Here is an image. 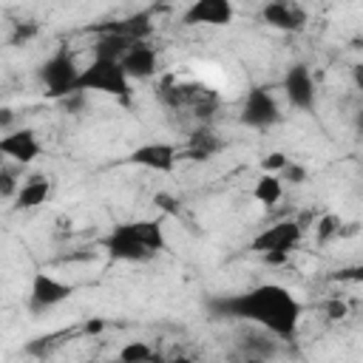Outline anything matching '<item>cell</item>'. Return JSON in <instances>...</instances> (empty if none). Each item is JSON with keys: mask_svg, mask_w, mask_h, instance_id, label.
<instances>
[{"mask_svg": "<svg viewBox=\"0 0 363 363\" xmlns=\"http://www.w3.org/2000/svg\"><path fill=\"white\" fill-rule=\"evenodd\" d=\"M207 309L216 318H230L258 326L275 335L278 340H295L303 315L301 301L292 295V289L281 284H255L233 295H216L210 298Z\"/></svg>", "mask_w": 363, "mask_h": 363, "instance_id": "6da1fadb", "label": "cell"}, {"mask_svg": "<svg viewBox=\"0 0 363 363\" xmlns=\"http://www.w3.org/2000/svg\"><path fill=\"white\" fill-rule=\"evenodd\" d=\"M102 250H105L113 261L145 264V261L156 258L162 250H167V235H164L162 224L153 221V218L125 221V224H116V227L102 238Z\"/></svg>", "mask_w": 363, "mask_h": 363, "instance_id": "7a4b0ae2", "label": "cell"}, {"mask_svg": "<svg viewBox=\"0 0 363 363\" xmlns=\"http://www.w3.org/2000/svg\"><path fill=\"white\" fill-rule=\"evenodd\" d=\"M79 74H82V68L77 65V57L68 45H60L37 68L40 85L45 88L48 96H57V99H68V96L79 94Z\"/></svg>", "mask_w": 363, "mask_h": 363, "instance_id": "3957f363", "label": "cell"}, {"mask_svg": "<svg viewBox=\"0 0 363 363\" xmlns=\"http://www.w3.org/2000/svg\"><path fill=\"white\" fill-rule=\"evenodd\" d=\"M79 94H105L122 102L130 99V77L125 74L122 62L113 60H91L79 74Z\"/></svg>", "mask_w": 363, "mask_h": 363, "instance_id": "277c9868", "label": "cell"}, {"mask_svg": "<svg viewBox=\"0 0 363 363\" xmlns=\"http://www.w3.org/2000/svg\"><path fill=\"white\" fill-rule=\"evenodd\" d=\"M301 235H303V227L298 221H275L269 227H264L252 241H250V250L258 252L267 264H284L286 255L301 244Z\"/></svg>", "mask_w": 363, "mask_h": 363, "instance_id": "5b68a950", "label": "cell"}, {"mask_svg": "<svg viewBox=\"0 0 363 363\" xmlns=\"http://www.w3.org/2000/svg\"><path fill=\"white\" fill-rule=\"evenodd\" d=\"M238 122L252 130H267L281 122V102L267 85H255L244 94L238 108Z\"/></svg>", "mask_w": 363, "mask_h": 363, "instance_id": "8992f818", "label": "cell"}, {"mask_svg": "<svg viewBox=\"0 0 363 363\" xmlns=\"http://www.w3.org/2000/svg\"><path fill=\"white\" fill-rule=\"evenodd\" d=\"M281 91H284V99H286L289 108L303 111V113L315 111L318 91H315V77H312L309 65H303V62L289 65L286 74H284V79H281Z\"/></svg>", "mask_w": 363, "mask_h": 363, "instance_id": "52a82bcc", "label": "cell"}, {"mask_svg": "<svg viewBox=\"0 0 363 363\" xmlns=\"http://www.w3.org/2000/svg\"><path fill=\"white\" fill-rule=\"evenodd\" d=\"M74 295V286L48 275V272H34L31 286H28V312L31 315H43L51 312L54 306H60L62 301H68Z\"/></svg>", "mask_w": 363, "mask_h": 363, "instance_id": "ba28073f", "label": "cell"}, {"mask_svg": "<svg viewBox=\"0 0 363 363\" xmlns=\"http://www.w3.org/2000/svg\"><path fill=\"white\" fill-rule=\"evenodd\" d=\"M233 346H235V354L244 363H267L278 354V337L258 329V326H250V323L235 332Z\"/></svg>", "mask_w": 363, "mask_h": 363, "instance_id": "9c48e42d", "label": "cell"}, {"mask_svg": "<svg viewBox=\"0 0 363 363\" xmlns=\"http://www.w3.org/2000/svg\"><path fill=\"white\" fill-rule=\"evenodd\" d=\"M235 17V6L230 0H196L184 9V26H230Z\"/></svg>", "mask_w": 363, "mask_h": 363, "instance_id": "30bf717a", "label": "cell"}, {"mask_svg": "<svg viewBox=\"0 0 363 363\" xmlns=\"http://www.w3.org/2000/svg\"><path fill=\"white\" fill-rule=\"evenodd\" d=\"M0 153H3L9 162L31 164V162L43 153V145H40V139H37V130H31V128H17V130L3 133V139H0Z\"/></svg>", "mask_w": 363, "mask_h": 363, "instance_id": "8fae6325", "label": "cell"}, {"mask_svg": "<svg viewBox=\"0 0 363 363\" xmlns=\"http://www.w3.org/2000/svg\"><path fill=\"white\" fill-rule=\"evenodd\" d=\"M128 159H130L133 164L145 167V170L170 173V170L176 167V162H179V150H176V145H170V142H145V145H139L136 150H130Z\"/></svg>", "mask_w": 363, "mask_h": 363, "instance_id": "7c38bea8", "label": "cell"}, {"mask_svg": "<svg viewBox=\"0 0 363 363\" xmlns=\"http://www.w3.org/2000/svg\"><path fill=\"white\" fill-rule=\"evenodd\" d=\"M261 20L278 31H303L306 26V9L298 3H284V0H272L261 9Z\"/></svg>", "mask_w": 363, "mask_h": 363, "instance_id": "4fadbf2b", "label": "cell"}, {"mask_svg": "<svg viewBox=\"0 0 363 363\" xmlns=\"http://www.w3.org/2000/svg\"><path fill=\"white\" fill-rule=\"evenodd\" d=\"M122 68H125V74L130 77V82H133V79H136V82L150 79V77L159 71V54H156V48H153L147 40L133 43L130 51L122 57Z\"/></svg>", "mask_w": 363, "mask_h": 363, "instance_id": "5bb4252c", "label": "cell"}, {"mask_svg": "<svg viewBox=\"0 0 363 363\" xmlns=\"http://www.w3.org/2000/svg\"><path fill=\"white\" fill-rule=\"evenodd\" d=\"M51 196V182L45 176H31L20 184L17 196H14V207L17 210H34L40 204H45Z\"/></svg>", "mask_w": 363, "mask_h": 363, "instance_id": "9a60e30c", "label": "cell"}, {"mask_svg": "<svg viewBox=\"0 0 363 363\" xmlns=\"http://www.w3.org/2000/svg\"><path fill=\"white\" fill-rule=\"evenodd\" d=\"M130 45H133L130 37L105 28V34H102V37L96 40V45H94V57H96V60H113V62H122V57L130 51Z\"/></svg>", "mask_w": 363, "mask_h": 363, "instance_id": "2e32d148", "label": "cell"}, {"mask_svg": "<svg viewBox=\"0 0 363 363\" xmlns=\"http://www.w3.org/2000/svg\"><path fill=\"white\" fill-rule=\"evenodd\" d=\"M252 199H255L258 204H264V207L278 204V201L284 199V179H281V176H272V173H264V176L255 182V187H252Z\"/></svg>", "mask_w": 363, "mask_h": 363, "instance_id": "e0dca14e", "label": "cell"}, {"mask_svg": "<svg viewBox=\"0 0 363 363\" xmlns=\"http://www.w3.org/2000/svg\"><path fill=\"white\" fill-rule=\"evenodd\" d=\"M119 363H153V349L145 340H128L119 349Z\"/></svg>", "mask_w": 363, "mask_h": 363, "instance_id": "ac0fdd59", "label": "cell"}, {"mask_svg": "<svg viewBox=\"0 0 363 363\" xmlns=\"http://www.w3.org/2000/svg\"><path fill=\"white\" fill-rule=\"evenodd\" d=\"M329 281H337V284H357L363 286V261L360 264H352V267H343V269H335L329 275Z\"/></svg>", "mask_w": 363, "mask_h": 363, "instance_id": "d6986e66", "label": "cell"}, {"mask_svg": "<svg viewBox=\"0 0 363 363\" xmlns=\"http://www.w3.org/2000/svg\"><path fill=\"white\" fill-rule=\"evenodd\" d=\"M286 167H289V159H286V153H281V150H272V153H267V156L261 159V170H264V173L281 176Z\"/></svg>", "mask_w": 363, "mask_h": 363, "instance_id": "ffe728a7", "label": "cell"}, {"mask_svg": "<svg viewBox=\"0 0 363 363\" xmlns=\"http://www.w3.org/2000/svg\"><path fill=\"white\" fill-rule=\"evenodd\" d=\"M20 184H23V182H17V173H14L9 164H3V167H0V196H3V199H14L17 190H20Z\"/></svg>", "mask_w": 363, "mask_h": 363, "instance_id": "44dd1931", "label": "cell"}, {"mask_svg": "<svg viewBox=\"0 0 363 363\" xmlns=\"http://www.w3.org/2000/svg\"><path fill=\"white\" fill-rule=\"evenodd\" d=\"M318 241H329L332 235H340V218L337 216H332V213H326V216H320L318 218Z\"/></svg>", "mask_w": 363, "mask_h": 363, "instance_id": "7402d4cb", "label": "cell"}, {"mask_svg": "<svg viewBox=\"0 0 363 363\" xmlns=\"http://www.w3.org/2000/svg\"><path fill=\"white\" fill-rule=\"evenodd\" d=\"M323 309H326V318H329V320H343V318L349 315V306H346V301H340V298H329V301L323 303Z\"/></svg>", "mask_w": 363, "mask_h": 363, "instance_id": "603a6c76", "label": "cell"}, {"mask_svg": "<svg viewBox=\"0 0 363 363\" xmlns=\"http://www.w3.org/2000/svg\"><path fill=\"white\" fill-rule=\"evenodd\" d=\"M34 34H37V26H34V23H23V26H20V23H14V34H11V43H14V45H17L20 40L26 43V40H28V37H34Z\"/></svg>", "mask_w": 363, "mask_h": 363, "instance_id": "cb8c5ba5", "label": "cell"}, {"mask_svg": "<svg viewBox=\"0 0 363 363\" xmlns=\"http://www.w3.org/2000/svg\"><path fill=\"white\" fill-rule=\"evenodd\" d=\"M281 179H292L295 184H301V182L306 179V170H303L301 164H292V162H289V167H286V170L281 173Z\"/></svg>", "mask_w": 363, "mask_h": 363, "instance_id": "d4e9b609", "label": "cell"}, {"mask_svg": "<svg viewBox=\"0 0 363 363\" xmlns=\"http://www.w3.org/2000/svg\"><path fill=\"white\" fill-rule=\"evenodd\" d=\"M352 82H354V88L363 94V62H354V65H352Z\"/></svg>", "mask_w": 363, "mask_h": 363, "instance_id": "484cf974", "label": "cell"}, {"mask_svg": "<svg viewBox=\"0 0 363 363\" xmlns=\"http://www.w3.org/2000/svg\"><path fill=\"white\" fill-rule=\"evenodd\" d=\"M167 363H193V360H190L187 354H176V357H170Z\"/></svg>", "mask_w": 363, "mask_h": 363, "instance_id": "4316f807", "label": "cell"}, {"mask_svg": "<svg viewBox=\"0 0 363 363\" xmlns=\"http://www.w3.org/2000/svg\"><path fill=\"white\" fill-rule=\"evenodd\" d=\"M85 363H91V360H85Z\"/></svg>", "mask_w": 363, "mask_h": 363, "instance_id": "83f0119b", "label": "cell"}]
</instances>
